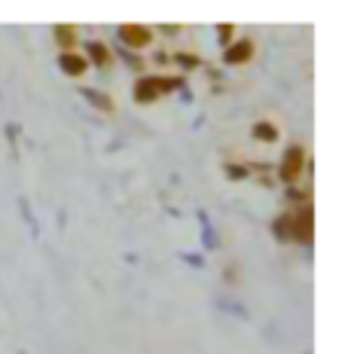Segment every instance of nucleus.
Segmentation results:
<instances>
[{"mask_svg": "<svg viewBox=\"0 0 348 354\" xmlns=\"http://www.w3.org/2000/svg\"><path fill=\"white\" fill-rule=\"evenodd\" d=\"M122 37H125L129 43H135V46H144V43L150 40V34H147L140 25H129V28H122Z\"/></svg>", "mask_w": 348, "mask_h": 354, "instance_id": "f03ea898", "label": "nucleus"}, {"mask_svg": "<svg viewBox=\"0 0 348 354\" xmlns=\"http://www.w3.org/2000/svg\"><path fill=\"white\" fill-rule=\"evenodd\" d=\"M250 49H254V46H250V43H241V46H235L232 53H229V58H232V62H244Z\"/></svg>", "mask_w": 348, "mask_h": 354, "instance_id": "7ed1b4c3", "label": "nucleus"}, {"mask_svg": "<svg viewBox=\"0 0 348 354\" xmlns=\"http://www.w3.org/2000/svg\"><path fill=\"white\" fill-rule=\"evenodd\" d=\"M62 64H64V71H71V73H80V71H83V58H68V55H64Z\"/></svg>", "mask_w": 348, "mask_h": 354, "instance_id": "20e7f679", "label": "nucleus"}, {"mask_svg": "<svg viewBox=\"0 0 348 354\" xmlns=\"http://www.w3.org/2000/svg\"><path fill=\"white\" fill-rule=\"evenodd\" d=\"M300 165H302V150H296L293 147V150L287 153V162H284V177L287 180H293L296 171H300Z\"/></svg>", "mask_w": 348, "mask_h": 354, "instance_id": "f257e3e1", "label": "nucleus"}]
</instances>
